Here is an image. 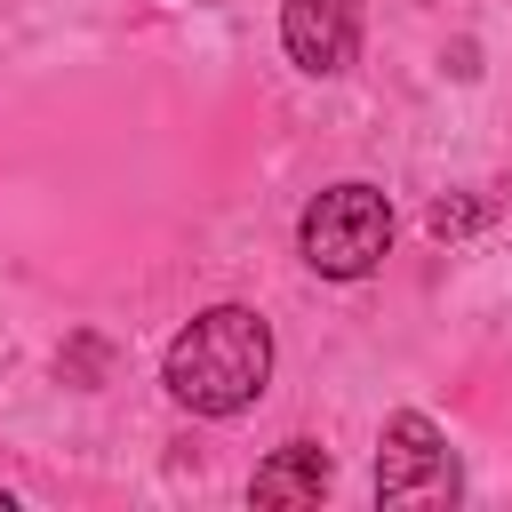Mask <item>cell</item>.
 Masks as SVG:
<instances>
[{"label":"cell","mask_w":512,"mask_h":512,"mask_svg":"<svg viewBox=\"0 0 512 512\" xmlns=\"http://www.w3.org/2000/svg\"><path fill=\"white\" fill-rule=\"evenodd\" d=\"M160 376L192 416H240L272 376V328L248 304H208L176 328Z\"/></svg>","instance_id":"obj_1"},{"label":"cell","mask_w":512,"mask_h":512,"mask_svg":"<svg viewBox=\"0 0 512 512\" xmlns=\"http://www.w3.org/2000/svg\"><path fill=\"white\" fill-rule=\"evenodd\" d=\"M296 248L320 280H360L384 264L392 248V200L376 184H328L312 192V208L296 216Z\"/></svg>","instance_id":"obj_2"},{"label":"cell","mask_w":512,"mask_h":512,"mask_svg":"<svg viewBox=\"0 0 512 512\" xmlns=\"http://www.w3.org/2000/svg\"><path fill=\"white\" fill-rule=\"evenodd\" d=\"M456 456H448V440H440V424L432 416H416V408H400L392 424H384V440H376V496L384 504H456Z\"/></svg>","instance_id":"obj_3"},{"label":"cell","mask_w":512,"mask_h":512,"mask_svg":"<svg viewBox=\"0 0 512 512\" xmlns=\"http://www.w3.org/2000/svg\"><path fill=\"white\" fill-rule=\"evenodd\" d=\"M280 40L312 80H328V72H344L360 56V0H288L280 8Z\"/></svg>","instance_id":"obj_4"},{"label":"cell","mask_w":512,"mask_h":512,"mask_svg":"<svg viewBox=\"0 0 512 512\" xmlns=\"http://www.w3.org/2000/svg\"><path fill=\"white\" fill-rule=\"evenodd\" d=\"M320 488H328V448H320V440L272 448V456L256 464V480H248L256 504H320Z\"/></svg>","instance_id":"obj_5"},{"label":"cell","mask_w":512,"mask_h":512,"mask_svg":"<svg viewBox=\"0 0 512 512\" xmlns=\"http://www.w3.org/2000/svg\"><path fill=\"white\" fill-rule=\"evenodd\" d=\"M464 224H480V200H440V208H432V232H440V240L464 232Z\"/></svg>","instance_id":"obj_6"}]
</instances>
